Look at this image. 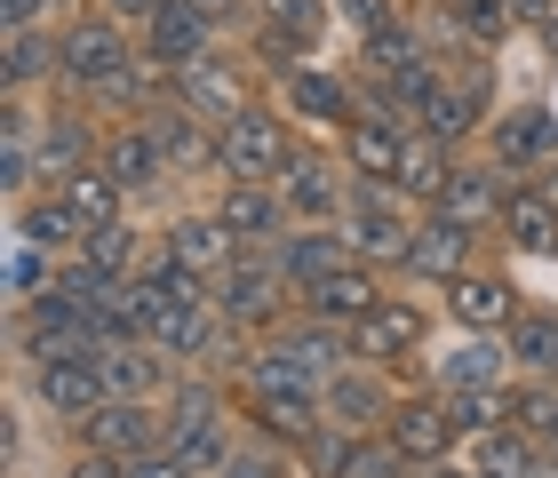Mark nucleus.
Wrapping results in <instances>:
<instances>
[{"instance_id":"49","label":"nucleus","mask_w":558,"mask_h":478,"mask_svg":"<svg viewBox=\"0 0 558 478\" xmlns=\"http://www.w3.org/2000/svg\"><path fill=\"white\" fill-rule=\"evenodd\" d=\"M550 455H558V439H550Z\"/></svg>"},{"instance_id":"44","label":"nucleus","mask_w":558,"mask_h":478,"mask_svg":"<svg viewBox=\"0 0 558 478\" xmlns=\"http://www.w3.org/2000/svg\"><path fill=\"white\" fill-rule=\"evenodd\" d=\"M415 478H478V470H471L463 455H454V463H439V470H415Z\"/></svg>"},{"instance_id":"15","label":"nucleus","mask_w":558,"mask_h":478,"mask_svg":"<svg viewBox=\"0 0 558 478\" xmlns=\"http://www.w3.org/2000/svg\"><path fill=\"white\" fill-rule=\"evenodd\" d=\"M160 247H168V256L184 263V271H199V280H223V271H232V263L247 256L240 232L208 208V199H184V208H175V216L160 223Z\"/></svg>"},{"instance_id":"31","label":"nucleus","mask_w":558,"mask_h":478,"mask_svg":"<svg viewBox=\"0 0 558 478\" xmlns=\"http://www.w3.org/2000/svg\"><path fill=\"white\" fill-rule=\"evenodd\" d=\"M454 144H439V136H423V128H408V152H399V192L415 199V208H439V192H447V175H454Z\"/></svg>"},{"instance_id":"10","label":"nucleus","mask_w":558,"mask_h":478,"mask_svg":"<svg viewBox=\"0 0 558 478\" xmlns=\"http://www.w3.org/2000/svg\"><path fill=\"white\" fill-rule=\"evenodd\" d=\"M351 192H360V175L343 168V152L327 136H303V152L288 160V175H279V199H288L295 223H343Z\"/></svg>"},{"instance_id":"26","label":"nucleus","mask_w":558,"mask_h":478,"mask_svg":"<svg viewBox=\"0 0 558 478\" xmlns=\"http://www.w3.org/2000/svg\"><path fill=\"white\" fill-rule=\"evenodd\" d=\"M144 128L160 136L168 175H208V184H216V128H208L199 112H184V105H160V112H144Z\"/></svg>"},{"instance_id":"45","label":"nucleus","mask_w":558,"mask_h":478,"mask_svg":"<svg viewBox=\"0 0 558 478\" xmlns=\"http://www.w3.org/2000/svg\"><path fill=\"white\" fill-rule=\"evenodd\" d=\"M40 9H48V16H57V24H64L72 9H88V0H40Z\"/></svg>"},{"instance_id":"37","label":"nucleus","mask_w":558,"mask_h":478,"mask_svg":"<svg viewBox=\"0 0 558 478\" xmlns=\"http://www.w3.org/2000/svg\"><path fill=\"white\" fill-rule=\"evenodd\" d=\"M415 16V0H336V24L351 40H375V33H391V24H408Z\"/></svg>"},{"instance_id":"8","label":"nucleus","mask_w":558,"mask_h":478,"mask_svg":"<svg viewBox=\"0 0 558 478\" xmlns=\"http://www.w3.org/2000/svg\"><path fill=\"white\" fill-rule=\"evenodd\" d=\"M264 96H271V81L240 57V48H216L208 64H192L184 81H175V105L199 112L208 128H232V120H240V112H256Z\"/></svg>"},{"instance_id":"46","label":"nucleus","mask_w":558,"mask_h":478,"mask_svg":"<svg viewBox=\"0 0 558 478\" xmlns=\"http://www.w3.org/2000/svg\"><path fill=\"white\" fill-rule=\"evenodd\" d=\"M543 57H550V64H558V16H550V24H543Z\"/></svg>"},{"instance_id":"30","label":"nucleus","mask_w":558,"mask_h":478,"mask_svg":"<svg viewBox=\"0 0 558 478\" xmlns=\"http://www.w3.org/2000/svg\"><path fill=\"white\" fill-rule=\"evenodd\" d=\"M502 351H511V375L558 383V304H526L511 319V335H502Z\"/></svg>"},{"instance_id":"36","label":"nucleus","mask_w":558,"mask_h":478,"mask_svg":"<svg viewBox=\"0 0 558 478\" xmlns=\"http://www.w3.org/2000/svg\"><path fill=\"white\" fill-rule=\"evenodd\" d=\"M447 399H454V422H463L471 439L511 431V383H495V391H447Z\"/></svg>"},{"instance_id":"7","label":"nucleus","mask_w":558,"mask_h":478,"mask_svg":"<svg viewBox=\"0 0 558 478\" xmlns=\"http://www.w3.org/2000/svg\"><path fill=\"white\" fill-rule=\"evenodd\" d=\"M384 431H391V446H399L415 470H439V463H454V455L471 446V431L454 422V399H447L439 383H408Z\"/></svg>"},{"instance_id":"16","label":"nucleus","mask_w":558,"mask_h":478,"mask_svg":"<svg viewBox=\"0 0 558 478\" xmlns=\"http://www.w3.org/2000/svg\"><path fill=\"white\" fill-rule=\"evenodd\" d=\"M478 152L502 160L511 175H543L558 160V112L550 105H511L487 120V136H478Z\"/></svg>"},{"instance_id":"34","label":"nucleus","mask_w":558,"mask_h":478,"mask_svg":"<svg viewBox=\"0 0 558 478\" xmlns=\"http://www.w3.org/2000/svg\"><path fill=\"white\" fill-rule=\"evenodd\" d=\"M463 463L478 478H526L535 470V439H519V431H487V439H471L463 446Z\"/></svg>"},{"instance_id":"29","label":"nucleus","mask_w":558,"mask_h":478,"mask_svg":"<svg viewBox=\"0 0 558 478\" xmlns=\"http://www.w3.org/2000/svg\"><path fill=\"white\" fill-rule=\"evenodd\" d=\"M271 263L312 295V280H327L336 263H351V240H343V223H295V232L271 247Z\"/></svg>"},{"instance_id":"13","label":"nucleus","mask_w":558,"mask_h":478,"mask_svg":"<svg viewBox=\"0 0 558 478\" xmlns=\"http://www.w3.org/2000/svg\"><path fill=\"white\" fill-rule=\"evenodd\" d=\"M478 256H487V232H471V223H454V216H439V208H423L415 247H408V263H399V287L439 295L454 271H471Z\"/></svg>"},{"instance_id":"47","label":"nucleus","mask_w":558,"mask_h":478,"mask_svg":"<svg viewBox=\"0 0 558 478\" xmlns=\"http://www.w3.org/2000/svg\"><path fill=\"white\" fill-rule=\"evenodd\" d=\"M535 184H543V192H550V199H558V160H550V168H543V175H535Z\"/></svg>"},{"instance_id":"25","label":"nucleus","mask_w":558,"mask_h":478,"mask_svg":"<svg viewBox=\"0 0 558 478\" xmlns=\"http://www.w3.org/2000/svg\"><path fill=\"white\" fill-rule=\"evenodd\" d=\"M9 240L48 247V256H81L88 223L72 216V199H64V192H33V199H16V208H9Z\"/></svg>"},{"instance_id":"32","label":"nucleus","mask_w":558,"mask_h":478,"mask_svg":"<svg viewBox=\"0 0 558 478\" xmlns=\"http://www.w3.org/2000/svg\"><path fill=\"white\" fill-rule=\"evenodd\" d=\"M48 192H64V199H72V216H81L88 232H105V223H129V216H136V199L120 192L105 168H81V175H64V184H48Z\"/></svg>"},{"instance_id":"41","label":"nucleus","mask_w":558,"mask_h":478,"mask_svg":"<svg viewBox=\"0 0 558 478\" xmlns=\"http://www.w3.org/2000/svg\"><path fill=\"white\" fill-rule=\"evenodd\" d=\"M48 478H120V463H105V455H81V446H64V463L48 470Z\"/></svg>"},{"instance_id":"9","label":"nucleus","mask_w":558,"mask_h":478,"mask_svg":"<svg viewBox=\"0 0 558 478\" xmlns=\"http://www.w3.org/2000/svg\"><path fill=\"white\" fill-rule=\"evenodd\" d=\"M64 446L105 455V463H136V455H151V446H168V407L160 399H105L96 415H81L64 431Z\"/></svg>"},{"instance_id":"39","label":"nucleus","mask_w":558,"mask_h":478,"mask_svg":"<svg viewBox=\"0 0 558 478\" xmlns=\"http://www.w3.org/2000/svg\"><path fill=\"white\" fill-rule=\"evenodd\" d=\"M120 478H208L184 446H151V455H136V463H120Z\"/></svg>"},{"instance_id":"20","label":"nucleus","mask_w":558,"mask_h":478,"mask_svg":"<svg viewBox=\"0 0 558 478\" xmlns=\"http://www.w3.org/2000/svg\"><path fill=\"white\" fill-rule=\"evenodd\" d=\"M208 208L240 232V247H279L295 232L288 199H279V184H208Z\"/></svg>"},{"instance_id":"23","label":"nucleus","mask_w":558,"mask_h":478,"mask_svg":"<svg viewBox=\"0 0 558 478\" xmlns=\"http://www.w3.org/2000/svg\"><path fill=\"white\" fill-rule=\"evenodd\" d=\"M423 383H439V391H495V383H519V375H511L502 335H454L439 359H430Z\"/></svg>"},{"instance_id":"22","label":"nucleus","mask_w":558,"mask_h":478,"mask_svg":"<svg viewBox=\"0 0 558 478\" xmlns=\"http://www.w3.org/2000/svg\"><path fill=\"white\" fill-rule=\"evenodd\" d=\"M495 240H502V256H558V199L535 184V175H519V184H511Z\"/></svg>"},{"instance_id":"2","label":"nucleus","mask_w":558,"mask_h":478,"mask_svg":"<svg viewBox=\"0 0 558 478\" xmlns=\"http://www.w3.org/2000/svg\"><path fill=\"white\" fill-rule=\"evenodd\" d=\"M295 152H303V128L264 96L256 112H240L232 128H216V184H279Z\"/></svg>"},{"instance_id":"33","label":"nucleus","mask_w":558,"mask_h":478,"mask_svg":"<svg viewBox=\"0 0 558 478\" xmlns=\"http://www.w3.org/2000/svg\"><path fill=\"white\" fill-rule=\"evenodd\" d=\"M57 271H64V256H48V247H24V240H9V311L40 304V295L57 287Z\"/></svg>"},{"instance_id":"27","label":"nucleus","mask_w":558,"mask_h":478,"mask_svg":"<svg viewBox=\"0 0 558 478\" xmlns=\"http://www.w3.org/2000/svg\"><path fill=\"white\" fill-rule=\"evenodd\" d=\"M312 478H415V463L391 446V431H336V446L312 463Z\"/></svg>"},{"instance_id":"48","label":"nucleus","mask_w":558,"mask_h":478,"mask_svg":"<svg viewBox=\"0 0 558 478\" xmlns=\"http://www.w3.org/2000/svg\"><path fill=\"white\" fill-rule=\"evenodd\" d=\"M423 9H454V0H423Z\"/></svg>"},{"instance_id":"4","label":"nucleus","mask_w":558,"mask_h":478,"mask_svg":"<svg viewBox=\"0 0 558 478\" xmlns=\"http://www.w3.org/2000/svg\"><path fill=\"white\" fill-rule=\"evenodd\" d=\"M415 223H423V208L399 184H360L351 208H343V240H351L360 263H375V271L399 280V263H408V247H415Z\"/></svg>"},{"instance_id":"11","label":"nucleus","mask_w":558,"mask_h":478,"mask_svg":"<svg viewBox=\"0 0 558 478\" xmlns=\"http://www.w3.org/2000/svg\"><path fill=\"white\" fill-rule=\"evenodd\" d=\"M24 391H33V407L57 422V431H72L81 415H96V407L112 399L105 367H96V351H57V359L24 367Z\"/></svg>"},{"instance_id":"5","label":"nucleus","mask_w":558,"mask_h":478,"mask_svg":"<svg viewBox=\"0 0 558 478\" xmlns=\"http://www.w3.org/2000/svg\"><path fill=\"white\" fill-rule=\"evenodd\" d=\"M430 335H439V304H423L415 287H391L384 304L351 327V359H375V367L408 375L415 359H430Z\"/></svg>"},{"instance_id":"19","label":"nucleus","mask_w":558,"mask_h":478,"mask_svg":"<svg viewBox=\"0 0 558 478\" xmlns=\"http://www.w3.org/2000/svg\"><path fill=\"white\" fill-rule=\"evenodd\" d=\"M391 287H399L391 271H375V263H360V256H351V263H336V271H327V280H312L303 311H312V319H327V327H360V319H367L375 304H384Z\"/></svg>"},{"instance_id":"35","label":"nucleus","mask_w":558,"mask_h":478,"mask_svg":"<svg viewBox=\"0 0 558 478\" xmlns=\"http://www.w3.org/2000/svg\"><path fill=\"white\" fill-rule=\"evenodd\" d=\"M511 431L519 439H535V446H550L558 439V383H511Z\"/></svg>"},{"instance_id":"38","label":"nucleus","mask_w":558,"mask_h":478,"mask_svg":"<svg viewBox=\"0 0 558 478\" xmlns=\"http://www.w3.org/2000/svg\"><path fill=\"white\" fill-rule=\"evenodd\" d=\"M216 478H303V463L288 455V446H264V439H247L232 463H223Z\"/></svg>"},{"instance_id":"3","label":"nucleus","mask_w":558,"mask_h":478,"mask_svg":"<svg viewBox=\"0 0 558 478\" xmlns=\"http://www.w3.org/2000/svg\"><path fill=\"white\" fill-rule=\"evenodd\" d=\"M271 105L288 112L303 136H327V144H336L351 120L367 112V96H360V72H351V64H319V57H312V64H295L288 81H271Z\"/></svg>"},{"instance_id":"28","label":"nucleus","mask_w":558,"mask_h":478,"mask_svg":"<svg viewBox=\"0 0 558 478\" xmlns=\"http://www.w3.org/2000/svg\"><path fill=\"white\" fill-rule=\"evenodd\" d=\"M0 88H9V96H33V88L57 96V24L0 33Z\"/></svg>"},{"instance_id":"17","label":"nucleus","mask_w":558,"mask_h":478,"mask_svg":"<svg viewBox=\"0 0 558 478\" xmlns=\"http://www.w3.org/2000/svg\"><path fill=\"white\" fill-rule=\"evenodd\" d=\"M96 168H105L129 199H160V192L175 184V175H168V152H160V136L144 128V112H136V120H112V128H105V152H96Z\"/></svg>"},{"instance_id":"43","label":"nucleus","mask_w":558,"mask_h":478,"mask_svg":"<svg viewBox=\"0 0 558 478\" xmlns=\"http://www.w3.org/2000/svg\"><path fill=\"white\" fill-rule=\"evenodd\" d=\"M502 9H511V24H519V33H543V24L558 16V0H502Z\"/></svg>"},{"instance_id":"18","label":"nucleus","mask_w":558,"mask_h":478,"mask_svg":"<svg viewBox=\"0 0 558 478\" xmlns=\"http://www.w3.org/2000/svg\"><path fill=\"white\" fill-rule=\"evenodd\" d=\"M511 184H519V175L502 168V160H487V152H463V160H454V175H447V192H439V216H454V223H471V232H487V240H495V223H502V199H511Z\"/></svg>"},{"instance_id":"6","label":"nucleus","mask_w":558,"mask_h":478,"mask_svg":"<svg viewBox=\"0 0 558 478\" xmlns=\"http://www.w3.org/2000/svg\"><path fill=\"white\" fill-rule=\"evenodd\" d=\"M526 304H535V295L511 280V263H487V256L439 287V319L454 327V335H511V319Z\"/></svg>"},{"instance_id":"40","label":"nucleus","mask_w":558,"mask_h":478,"mask_svg":"<svg viewBox=\"0 0 558 478\" xmlns=\"http://www.w3.org/2000/svg\"><path fill=\"white\" fill-rule=\"evenodd\" d=\"M96 9H105L112 24H129V33H144V24H151V16H160V9H168V0H96Z\"/></svg>"},{"instance_id":"1","label":"nucleus","mask_w":558,"mask_h":478,"mask_svg":"<svg viewBox=\"0 0 558 478\" xmlns=\"http://www.w3.org/2000/svg\"><path fill=\"white\" fill-rule=\"evenodd\" d=\"M216 311H223V327H240V335L264 343V335H279V327L303 311V287L271 263V247H247V256L216 280Z\"/></svg>"},{"instance_id":"24","label":"nucleus","mask_w":558,"mask_h":478,"mask_svg":"<svg viewBox=\"0 0 558 478\" xmlns=\"http://www.w3.org/2000/svg\"><path fill=\"white\" fill-rule=\"evenodd\" d=\"M96 367H105L112 399H168L175 375H184L160 343H105V351H96Z\"/></svg>"},{"instance_id":"21","label":"nucleus","mask_w":558,"mask_h":478,"mask_svg":"<svg viewBox=\"0 0 558 478\" xmlns=\"http://www.w3.org/2000/svg\"><path fill=\"white\" fill-rule=\"evenodd\" d=\"M336 152H343V168L360 175V184H399L408 120H391V112H360V120H351V128L336 136Z\"/></svg>"},{"instance_id":"14","label":"nucleus","mask_w":558,"mask_h":478,"mask_svg":"<svg viewBox=\"0 0 558 478\" xmlns=\"http://www.w3.org/2000/svg\"><path fill=\"white\" fill-rule=\"evenodd\" d=\"M399 367H375V359H343L336 375H327V391H319V407L336 431H384L391 407H399Z\"/></svg>"},{"instance_id":"12","label":"nucleus","mask_w":558,"mask_h":478,"mask_svg":"<svg viewBox=\"0 0 558 478\" xmlns=\"http://www.w3.org/2000/svg\"><path fill=\"white\" fill-rule=\"evenodd\" d=\"M223 40H232V33H223V24H216L208 9H199V0H168V9L136 33L144 64H151V72H168V81H184L192 64H208Z\"/></svg>"},{"instance_id":"42","label":"nucleus","mask_w":558,"mask_h":478,"mask_svg":"<svg viewBox=\"0 0 558 478\" xmlns=\"http://www.w3.org/2000/svg\"><path fill=\"white\" fill-rule=\"evenodd\" d=\"M199 9H208L223 33H247V24H256V0H199Z\"/></svg>"}]
</instances>
